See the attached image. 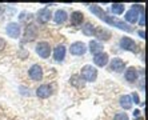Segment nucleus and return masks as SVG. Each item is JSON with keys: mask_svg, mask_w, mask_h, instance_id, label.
Listing matches in <instances>:
<instances>
[{"mask_svg": "<svg viewBox=\"0 0 148 120\" xmlns=\"http://www.w3.org/2000/svg\"><path fill=\"white\" fill-rule=\"evenodd\" d=\"M141 14H144V7L140 5V4H134L131 10L125 14V21H127V24L136 23V21H138V16Z\"/></svg>", "mask_w": 148, "mask_h": 120, "instance_id": "1", "label": "nucleus"}, {"mask_svg": "<svg viewBox=\"0 0 148 120\" xmlns=\"http://www.w3.org/2000/svg\"><path fill=\"white\" fill-rule=\"evenodd\" d=\"M80 77H82L84 82H95L97 77V69L93 67V65H84L82 68V73H80Z\"/></svg>", "mask_w": 148, "mask_h": 120, "instance_id": "2", "label": "nucleus"}, {"mask_svg": "<svg viewBox=\"0 0 148 120\" xmlns=\"http://www.w3.org/2000/svg\"><path fill=\"white\" fill-rule=\"evenodd\" d=\"M103 20L107 24H110V25H114V27H116V28H120V29H123V31H125V32H131L132 31V27L130 25V24H127L125 21L119 20V19H116V17H114V16H108V15H106V16L103 17Z\"/></svg>", "mask_w": 148, "mask_h": 120, "instance_id": "3", "label": "nucleus"}, {"mask_svg": "<svg viewBox=\"0 0 148 120\" xmlns=\"http://www.w3.org/2000/svg\"><path fill=\"white\" fill-rule=\"evenodd\" d=\"M38 27L35 25L34 23H29L25 27L24 29V38H23V43H29V41H34L35 39L38 38Z\"/></svg>", "mask_w": 148, "mask_h": 120, "instance_id": "4", "label": "nucleus"}, {"mask_svg": "<svg viewBox=\"0 0 148 120\" xmlns=\"http://www.w3.org/2000/svg\"><path fill=\"white\" fill-rule=\"evenodd\" d=\"M36 53L41 59H48L51 55V45L47 41H39L36 44Z\"/></svg>", "mask_w": 148, "mask_h": 120, "instance_id": "5", "label": "nucleus"}, {"mask_svg": "<svg viewBox=\"0 0 148 120\" xmlns=\"http://www.w3.org/2000/svg\"><path fill=\"white\" fill-rule=\"evenodd\" d=\"M120 47L125 51H132V52H139V47L138 44L132 40L131 38H127V36H124V38L120 39Z\"/></svg>", "mask_w": 148, "mask_h": 120, "instance_id": "6", "label": "nucleus"}, {"mask_svg": "<svg viewBox=\"0 0 148 120\" xmlns=\"http://www.w3.org/2000/svg\"><path fill=\"white\" fill-rule=\"evenodd\" d=\"M69 52H71L72 55L82 56L87 52V47L84 43H82V41H75V43H72L71 47H69Z\"/></svg>", "mask_w": 148, "mask_h": 120, "instance_id": "7", "label": "nucleus"}, {"mask_svg": "<svg viewBox=\"0 0 148 120\" xmlns=\"http://www.w3.org/2000/svg\"><path fill=\"white\" fill-rule=\"evenodd\" d=\"M5 32L10 38L12 39H17L20 36V32H21V28L20 25L17 23H8L7 27H5Z\"/></svg>", "mask_w": 148, "mask_h": 120, "instance_id": "8", "label": "nucleus"}, {"mask_svg": "<svg viewBox=\"0 0 148 120\" xmlns=\"http://www.w3.org/2000/svg\"><path fill=\"white\" fill-rule=\"evenodd\" d=\"M28 75L35 82H40L43 79V69H41V67L39 64H34L31 65V68L28 69Z\"/></svg>", "mask_w": 148, "mask_h": 120, "instance_id": "9", "label": "nucleus"}, {"mask_svg": "<svg viewBox=\"0 0 148 120\" xmlns=\"http://www.w3.org/2000/svg\"><path fill=\"white\" fill-rule=\"evenodd\" d=\"M52 87L49 86V84H41L40 87H39L38 89H36V95H38V97H40V99H47V97H49V96L52 95Z\"/></svg>", "mask_w": 148, "mask_h": 120, "instance_id": "10", "label": "nucleus"}, {"mask_svg": "<svg viewBox=\"0 0 148 120\" xmlns=\"http://www.w3.org/2000/svg\"><path fill=\"white\" fill-rule=\"evenodd\" d=\"M51 16H52V12L49 8H41L38 12V15H36V19H38V21L40 24H45L49 21Z\"/></svg>", "mask_w": 148, "mask_h": 120, "instance_id": "11", "label": "nucleus"}, {"mask_svg": "<svg viewBox=\"0 0 148 120\" xmlns=\"http://www.w3.org/2000/svg\"><path fill=\"white\" fill-rule=\"evenodd\" d=\"M124 68H125V63H124L121 59L114 58L112 60H111V63H110V69H111V71L120 73V72L124 71Z\"/></svg>", "mask_w": 148, "mask_h": 120, "instance_id": "12", "label": "nucleus"}, {"mask_svg": "<svg viewBox=\"0 0 148 120\" xmlns=\"http://www.w3.org/2000/svg\"><path fill=\"white\" fill-rule=\"evenodd\" d=\"M93 63H95L97 67H104V65H107L108 55L106 52H100L97 55H93Z\"/></svg>", "mask_w": 148, "mask_h": 120, "instance_id": "13", "label": "nucleus"}, {"mask_svg": "<svg viewBox=\"0 0 148 120\" xmlns=\"http://www.w3.org/2000/svg\"><path fill=\"white\" fill-rule=\"evenodd\" d=\"M83 20H84V15H83V12H80V11H75V12H72V15H71V24H72L73 27H79L80 24L83 23Z\"/></svg>", "mask_w": 148, "mask_h": 120, "instance_id": "14", "label": "nucleus"}, {"mask_svg": "<svg viewBox=\"0 0 148 120\" xmlns=\"http://www.w3.org/2000/svg\"><path fill=\"white\" fill-rule=\"evenodd\" d=\"M66 47L64 45H58V47L53 49V59H55L56 62H63V59L66 56Z\"/></svg>", "mask_w": 148, "mask_h": 120, "instance_id": "15", "label": "nucleus"}, {"mask_svg": "<svg viewBox=\"0 0 148 120\" xmlns=\"http://www.w3.org/2000/svg\"><path fill=\"white\" fill-rule=\"evenodd\" d=\"M88 47H90V52L93 53V55H97V53H100V52H103V48H104L103 44L97 40H91L90 44H88Z\"/></svg>", "mask_w": 148, "mask_h": 120, "instance_id": "16", "label": "nucleus"}, {"mask_svg": "<svg viewBox=\"0 0 148 120\" xmlns=\"http://www.w3.org/2000/svg\"><path fill=\"white\" fill-rule=\"evenodd\" d=\"M68 19V15L64 10H58L55 12V16H53V20H55L56 24H64Z\"/></svg>", "mask_w": 148, "mask_h": 120, "instance_id": "17", "label": "nucleus"}, {"mask_svg": "<svg viewBox=\"0 0 148 120\" xmlns=\"http://www.w3.org/2000/svg\"><path fill=\"white\" fill-rule=\"evenodd\" d=\"M124 77H125L127 82L135 83L136 82V79H138V71H136L134 67H130V68L125 71V73H124Z\"/></svg>", "mask_w": 148, "mask_h": 120, "instance_id": "18", "label": "nucleus"}, {"mask_svg": "<svg viewBox=\"0 0 148 120\" xmlns=\"http://www.w3.org/2000/svg\"><path fill=\"white\" fill-rule=\"evenodd\" d=\"M119 103H120V107L123 108V110H131V107H132L131 96H130V95H123V96H120V100H119Z\"/></svg>", "mask_w": 148, "mask_h": 120, "instance_id": "19", "label": "nucleus"}, {"mask_svg": "<svg viewBox=\"0 0 148 120\" xmlns=\"http://www.w3.org/2000/svg\"><path fill=\"white\" fill-rule=\"evenodd\" d=\"M95 36H97V39H99V40L106 41V40H110V39H111V32L107 31V29H104V28H99V29L96 28ZM99 40H97V41H99Z\"/></svg>", "mask_w": 148, "mask_h": 120, "instance_id": "20", "label": "nucleus"}, {"mask_svg": "<svg viewBox=\"0 0 148 120\" xmlns=\"http://www.w3.org/2000/svg\"><path fill=\"white\" fill-rule=\"evenodd\" d=\"M69 83H71V86H73L75 88H83V87H84V80H83L79 75H72L71 76Z\"/></svg>", "mask_w": 148, "mask_h": 120, "instance_id": "21", "label": "nucleus"}, {"mask_svg": "<svg viewBox=\"0 0 148 120\" xmlns=\"http://www.w3.org/2000/svg\"><path fill=\"white\" fill-rule=\"evenodd\" d=\"M82 29L83 34L87 35V36H95V32H96V27H93V24L91 23H86Z\"/></svg>", "mask_w": 148, "mask_h": 120, "instance_id": "22", "label": "nucleus"}, {"mask_svg": "<svg viewBox=\"0 0 148 120\" xmlns=\"http://www.w3.org/2000/svg\"><path fill=\"white\" fill-rule=\"evenodd\" d=\"M90 10H91V12H92V14H95L97 17H100L101 20H103V17L107 15V14H106V12L103 11V8H100L99 5H95V4H92V5H91Z\"/></svg>", "mask_w": 148, "mask_h": 120, "instance_id": "23", "label": "nucleus"}, {"mask_svg": "<svg viewBox=\"0 0 148 120\" xmlns=\"http://www.w3.org/2000/svg\"><path fill=\"white\" fill-rule=\"evenodd\" d=\"M111 11L115 15H121L124 12V4H119V3H114L111 5Z\"/></svg>", "mask_w": 148, "mask_h": 120, "instance_id": "24", "label": "nucleus"}, {"mask_svg": "<svg viewBox=\"0 0 148 120\" xmlns=\"http://www.w3.org/2000/svg\"><path fill=\"white\" fill-rule=\"evenodd\" d=\"M114 120H128V115L127 113H124V112H119L115 115Z\"/></svg>", "mask_w": 148, "mask_h": 120, "instance_id": "25", "label": "nucleus"}, {"mask_svg": "<svg viewBox=\"0 0 148 120\" xmlns=\"http://www.w3.org/2000/svg\"><path fill=\"white\" fill-rule=\"evenodd\" d=\"M28 17H31V15H29V14H27V12H21V14H20V16H19V19H20L21 21H24V20H27Z\"/></svg>", "mask_w": 148, "mask_h": 120, "instance_id": "26", "label": "nucleus"}, {"mask_svg": "<svg viewBox=\"0 0 148 120\" xmlns=\"http://www.w3.org/2000/svg\"><path fill=\"white\" fill-rule=\"evenodd\" d=\"M131 100H134V103H136V104H139L140 103V99H139V95L136 92H134L132 93V99Z\"/></svg>", "mask_w": 148, "mask_h": 120, "instance_id": "27", "label": "nucleus"}, {"mask_svg": "<svg viewBox=\"0 0 148 120\" xmlns=\"http://www.w3.org/2000/svg\"><path fill=\"white\" fill-rule=\"evenodd\" d=\"M139 24H140V27H144V25H145V19H144V14H141V16H140V20H139Z\"/></svg>", "mask_w": 148, "mask_h": 120, "instance_id": "28", "label": "nucleus"}, {"mask_svg": "<svg viewBox=\"0 0 148 120\" xmlns=\"http://www.w3.org/2000/svg\"><path fill=\"white\" fill-rule=\"evenodd\" d=\"M4 47H5V41H4L3 39L0 38V49H3Z\"/></svg>", "mask_w": 148, "mask_h": 120, "instance_id": "29", "label": "nucleus"}, {"mask_svg": "<svg viewBox=\"0 0 148 120\" xmlns=\"http://www.w3.org/2000/svg\"><path fill=\"white\" fill-rule=\"evenodd\" d=\"M139 36H140L141 39H144V38H145V32H144V31H141V29H140V31H139Z\"/></svg>", "mask_w": 148, "mask_h": 120, "instance_id": "30", "label": "nucleus"}, {"mask_svg": "<svg viewBox=\"0 0 148 120\" xmlns=\"http://www.w3.org/2000/svg\"><path fill=\"white\" fill-rule=\"evenodd\" d=\"M134 115H135L136 117H138L139 115H140V110H135V111H134Z\"/></svg>", "mask_w": 148, "mask_h": 120, "instance_id": "31", "label": "nucleus"}, {"mask_svg": "<svg viewBox=\"0 0 148 120\" xmlns=\"http://www.w3.org/2000/svg\"><path fill=\"white\" fill-rule=\"evenodd\" d=\"M134 120H144V117H143V116H138V117H135Z\"/></svg>", "mask_w": 148, "mask_h": 120, "instance_id": "32", "label": "nucleus"}, {"mask_svg": "<svg viewBox=\"0 0 148 120\" xmlns=\"http://www.w3.org/2000/svg\"><path fill=\"white\" fill-rule=\"evenodd\" d=\"M0 11H1V5H0Z\"/></svg>", "mask_w": 148, "mask_h": 120, "instance_id": "33", "label": "nucleus"}]
</instances>
